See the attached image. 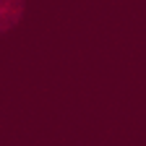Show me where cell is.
Returning <instances> with one entry per match:
<instances>
[{"label":"cell","instance_id":"cell-1","mask_svg":"<svg viewBox=\"0 0 146 146\" xmlns=\"http://www.w3.org/2000/svg\"><path fill=\"white\" fill-rule=\"evenodd\" d=\"M24 16V0H0V34L11 31Z\"/></svg>","mask_w":146,"mask_h":146}]
</instances>
